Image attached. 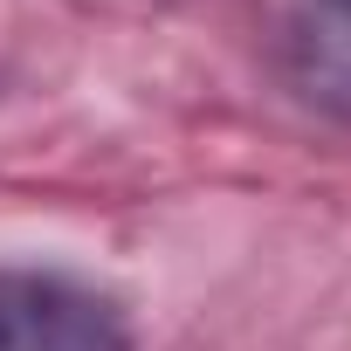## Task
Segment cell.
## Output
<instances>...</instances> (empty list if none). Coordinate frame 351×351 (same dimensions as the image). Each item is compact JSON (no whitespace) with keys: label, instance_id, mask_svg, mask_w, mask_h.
I'll return each instance as SVG.
<instances>
[{"label":"cell","instance_id":"cell-1","mask_svg":"<svg viewBox=\"0 0 351 351\" xmlns=\"http://www.w3.org/2000/svg\"><path fill=\"white\" fill-rule=\"evenodd\" d=\"M0 351H131L124 303L62 276L0 262Z\"/></svg>","mask_w":351,"mask_h":351},{"label":"cell","instance_id":"cell-2","mask_svg":"<svg viewBox=\"0 0 351 351\" xmlns=\"http://www.w3.org/2000/svg\"><path fill=\"white\" fill-rule=\"evenodd\" d=\"M282 62L303 104L351 124V0H296Z\"/></svg>","mask_w":351,"mask_h":351}]
</instances>
